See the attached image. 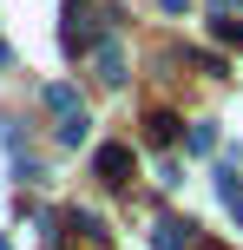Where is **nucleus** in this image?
Masks as SVG:
<instances>
[{"label":"nucleus","instance_id":"f257e3e1","mask_svg":"<svg viewBox=\"0 0 243 250\" xmlns=\"http://www.w3.org/2000/svg\"><path fill=\"white\" fill-rule=\"evenodd\" d=\"M92 171H99V185H131V151L125 145H99V158H92Z\"/></svg>","mask_w":243,"mask_h":250},{"label":"nucleus","instance_id":"f03ea898","mask_svg":"<svg viewBox=\"0 0 243 250\" xmlns=\"http://www.w3.org/2000/svg\"><path fill=\"white\" fill-rule=\"evenodd\" d=\"M191 244V224H178V217H158L151 224V250H184Z\"/></svg>","mask_w":243,"mask_h":250},{"label":"nucleus","instance_id":"7ed1b4c3","mask_svg":"<svg viewBox=\"0 0 243 250\" xmlns=\"http://www.w3.org/2000/svg\"><path fill=\"white\" fill-rule=\"evenodd\" d=\"M92 66H99V79H112V86L125 79V53H118L112 40H99V46H92Z\"/></svg>","mask_w":243,"mask_h":250},{"label":"nucleus","instance_id":"20e7f679","mask_svg":"<svg viewBox=\"0 0 243 250\" xmlns=\"http://www.w3.org/2000/svg\"><path fill=\"white\" fill-rule=\"evenodd\" d=\"M46 105H53V112L66 119V112H79V92L66 86V79H53V86H46Z\"/></svg>","mask_w":243,"mask_h":250},{"label":"nucleus","instance_id":"39448f33","mask_svg":"<svg viewBox=\"0 0 243 250\" xmlns=\"http://www.w3.org/2000/svg\"><path fill=\"white\" fill-rule=\"evenodd\" d=\"M86 125H92L86 112H66L59 119V145H86Z\"/></svg>","mask_w":243,"mask_h":250},{"label":"nucleus","instance_id":"423d86ee","mask_svg":"<svg viewBox=\"0 0 243 250\" xmlns=\"http://www.w3.org/2000/svg\"><path fill=\"white\" fill-rule=\"evenodd\" d=\"M151 138H158V145H171V138H178V119H171V112H151Z\"/></svg>","mask_w":243,"mask_h":250},{"label":"nucleus","instance_id":"0eeeda50","mask_svg":"<svg viewBox=\"0 0 243 250\" xmlns=\"http://www.w3.org/2000/svg\"><path fill=\"white\" fill-rule=\"evenodd\" d=\"M158 7H165V13H184V7H191V0H158Z\"/></svg>","mask_w":243,"mask_h":250},{"label":"nucleus","instance_id":"6e6552de","mask_svg":"<svg viewBox=\"0 0 243 250\" xmlns=\"http://www.w3.org/2000/svg\"><path fill=\"white\" fill-rule=\"evenodd\" d=\"M0 66H13V53H7V40H0Z\"/></svg>","mask_w":243,"mask_h":250},{"label":"nucleus","instance_id":"1a4fd4ad","mask_svg":"<svg viewBox=\"0 0 243 250\" xmlns=\"http://www.w3.org/2000/svg\"><path fill=\"white\" fill-rule=\"evenodd\" d=\"M204 250H224V244H204Z\"/></svg>","mask_w":243,"mask_h":250}]
</instances>
